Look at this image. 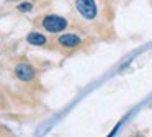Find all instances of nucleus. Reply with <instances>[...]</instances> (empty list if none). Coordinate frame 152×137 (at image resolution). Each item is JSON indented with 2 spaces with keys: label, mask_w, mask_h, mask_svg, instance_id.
Segmentation results:
<instances>
[{
  "label": "nucleus",
  "mask_w": 152,
  "mask_h": 137,
  "mask_svg": "<svg viewBox=\"0 0 152 137\" xmlns=\"http://www.w3.org/2000/svg\"><path fill=\"white\" fill-rule=\"evenodd\" d=\"M41 25L48 33H61L67 28V20L61 15H46Z\"/></svg>",
  "instance_id": "nucleus-1"
},
{
  "label": "nucleus",
  "mask_w": 152,
  "mask_h": 137,
  "mask_svg": "<svg viewBox=\"0 0 152 137\" xmlns=\"http://www.w3.org/2000/svg\"><path fill=\"white\" fill-rule=\"evenodd\" d=\"M75 8L85 20H95L98 12L95 0H75Z\"/></svg>",
  "instance_id": "nucleus-2"
},
{
  "label": "nucleus",
  "mask_w": 152,
  "mask_h": 137,
  "mask_svg": "<svg viewBox=\"0 0 152 137\" xmlns=\"http://www.w3.org/2000/svg\"><path fill=\"white\" fill-rule=\"evenodd\" d=\"M15 75L23 82H30L31 78L34 77V68L31 67L30 64L21 62V64H18L17 67H15Z\"/></svg>",
  "instance_id": "nucleus-3"
},
{
  "label": "nucleus",
  "mask_w": 152,
  "mask_h": 137,
  "mask_svg": "<svg viewBox=\"0 0 152 137\" xmlns=\"http://www.w3.org/2000/svg\"><path fill=\"white\" fill-rule=\"evenodd\" d=\"M59 44L64 46V47L72 49V47H79V46L82 44V39L77 34H74V33H66V34L59 36Z\"/></svg>",
  "instance_id": "nucleus-4"
},
{
  "label": "nucleus",
  "mask_w": 152,
  "mask_h": 137,
  "mask_svg": "<svg viewBox=\"0 0 152 137\" xmlns=\"http://www.w3.org/2000/svg\"><path fill=\"white\" fill-rule=\"evenodd\" d=\"M26 41L30 42L31 46H44V44L48 42V39H46V36L41 34V33H38V31H31L30 34L26 36Z\"/></svg>",
  "instance_id": "nucleus-5"
},
{
  "label": "nucleus",
  "mask_w": 152,
  "mask_h": 137,
  "mask_svg": "<svg viewBox=\"0 0 152 137\" xmlns=\"http://www.w3.org/2000/svg\"><path fill=\"white\" fill-rule=\"evenodd\" d=\"M17 8L20 10V12H31V10H33V3L31 2H21Z\"/></svg>",
  "instance_id": "nucleus-6"
}]
</instances>
